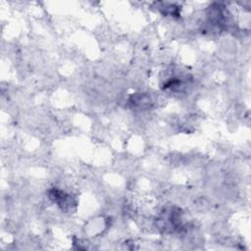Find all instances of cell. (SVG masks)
Returning <instances> with one entry per match:
<instances>
[{
	"label": "cell",
	"instance_id": "6da1fadb",
	"mask_svg": "<svg viewBox=\"0 0 251 251\" xmlns=\"http://www.w3.org/2000/svg\"><path fill=\"white\" fill-rule=\"evenodd\" d=\"M49 197L57 203V205L59 207H61L62 210L64 211H68L71 210L73 205H75V201L73 200V198L71 197V195L66 194L64 191L59 190V189H52L49 192Z\"/></svg>",
	"mask_w": 251,
	"mask_h": 251
}]
</instances>
